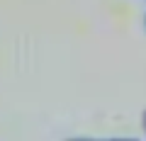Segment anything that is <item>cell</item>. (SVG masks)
<instances>
[{"label": "cell", "mask_w": 146, "mask_h": 141, "mask_svg": "<svg viewBox=\"0 0 146 141\" xmlns=\"http://www.w3.org/2000/svg\"><path fill=\"white\" fill-rule=\"evenodd\" d=\"M73 141H134V139H73Z\"/></svg>", "instance_id": "obj_1"}, {"label": "cell", "mask_w": 146, "mask_h": 141, "mask_svg": "<svg viewBox=\"0 0 146 141\" xmlns=\"http://www.w3.org/2000/svg\"><path fill=\"white\" fill-rule=\"evenodd\" d=\"M144 131H146V115H144Z\"/></svg>", "instance_id": "obj_2"}]
</instances>
